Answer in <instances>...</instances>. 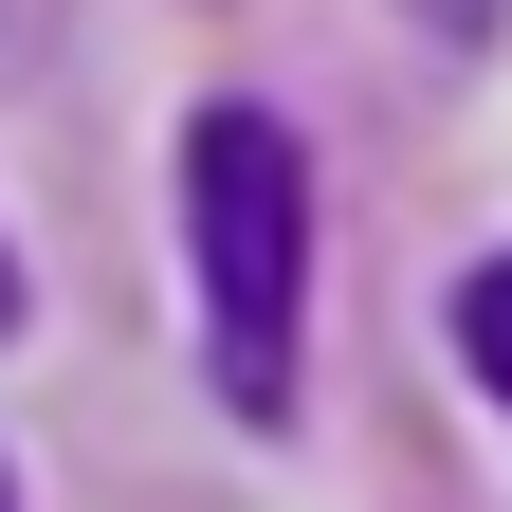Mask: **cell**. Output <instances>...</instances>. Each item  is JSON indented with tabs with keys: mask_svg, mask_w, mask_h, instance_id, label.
Masks as SVG:
<instances>
[{
	"mask_svg": "<svg viewBox=\"0 0 512 512\" xmlns=\"http://www.w3.org/2000/svg\"><path fill=\"white\" fill-rule=\"evenodd\" d=\"M183 275H202V366L238 421L293 403V293H311V165L275 110L183 128Z\"/></svg>",
	"mask_w": 512,
	"mask_h": 512,
	"instance_id": "1",
	"label": "cell"
},
{
	"mask_svg": "<svg viewBox=\"0 0 512 512\" xmlns=\"http://www.w3.org/2000/svg\"><path fill=\"white\" fill-rule=\"evenodd\" d=\"M458 366L512 403V256H476V275H458Z\"/></svg>",
	"mask_w": 512,
	"mask_h": 512,
	"instance_id": "2",
	"label": "cell"
},
{
	"mask_svg": "<svg viewBox=\"0 0 512 512\" xmlns=\"http://www.w3.org/2000/svg\"><path fill=\"white\" fill-rule=\"evenodd\" d=\"M421 19H439V37H476V19H494V0H421Z\"/></svg>",
	"mask_w": 512,
	"mask_h": 512,
	"instance_id": "3",
	"label": "cell"
},
{
	"mask_svg": "<svg viewBox=\"0 0 512 512\" xmlns=\"http://www.w3.org/2000/svg\"><path fill=\"white\" fill-rule=\"evenodd\" d=\"M0 311H19V256H0Z\"/></svg>",
	"mask_w": 512,
	"mask_h": 512,
	"instance_id": "4",
	"label": "cell"
},
{
	"mask_svg": "<svg viewBox=\"0 0 512 512\" xmlns=\"http://www.w3.org/2000/svg\"><path fill=\"white\" fill-rule=\"evenodd\" d=\"M0 37H19V0H0Z\"/></svg>",
	"mask_w": 512,
	"mask_h": 512,
	"instance_id": "5",
	"label": "cell"
},
{
	"mask_svg": "<svg viewBox=\"0 0 512 512\" xmlns=\"http://www.w3.org/2000/svg\"><path fill=\"white\" fill-rule=\"evenodd\" d=\"M0 512H19V494H0Z\"/></svg>",
	"mask_w": 512,
	"mask_h": 512,
	"instance_id": "6",
	"label": "cell"
}]
</instances>
